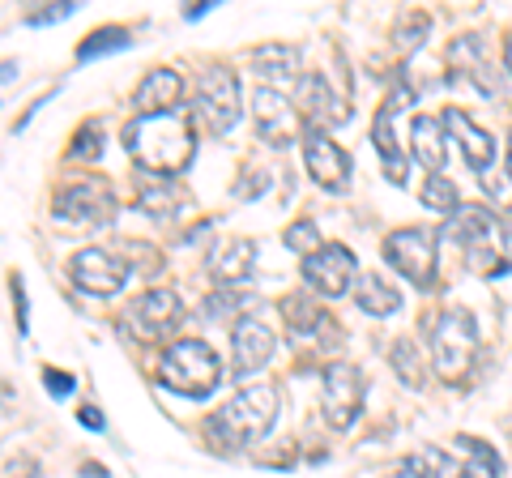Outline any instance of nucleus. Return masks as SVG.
Segmentation results:
<instances>
[{
	"label": "nucleus",
	"instance_id": "aec40b11",
	"mask_svg": "<svg viewBox=\"0 0 512 478\" xmlns=\"http://www.w3.org/2000/svg\"><path fill=\"white\" fill-rule=\"evenodd\" d=\"M453 60H457L461 73H466L483 94H500V90H504V77H495V73H491V65H487V47H483V39H478V35L457 39V43H453Z\"/></svg>",
	"mask_w": 512,
	"mask_h": 478
},
{
	"label": "nucleus",
	"instance_id": "a878e982",
	"mask_svg": "<svg viewBox=\"0 0 512 478\" xmlns=\"http://www.w3.org/2000/svg\"><path fill=\"white\" fill-rule=\"evenodd\" d=\"M282 321L291 333H320L325 329V308L316 304L312 295H303V291H291V295H282Z\"/></svg>",
	"mask_w": 512,
	"mask_h": 478
},
{
	"label": "nucleus",
	"instance_id": "a211bd4d",
	"mask_svg": "<svg viewBox=\"0 0 512 478\" xmlns=\"http://www.w3.org/2000/svg\"><path fill=\"white\" fill-rule=\"evenodd\" d=\"M180 99H184V77L175 69H150L133 90L137 116H163V111H175Z\"/></svg>",
	"mask_w": 512,
	"mask_h": 478
},
{
	"label": "nucleus",
	"instance_id": "39448f33",
	"mask_svg": "<svg viewBox=\"0 0 512 478\" xmlns=\"http://www.w3.org/2000/svg\"><path fill=\"white\" fill-rule=\"evenodd\" d=\"M239 77L231 69H205L192 90V120L205 133H231L239 120Z\"/></svg>",
	"mask_w": 512,
	"mask_h": 478
},
{
	"label": "nucleus",
	"instance_id": "9d476101",
	"mask_svg": "<svg viewBox=\"0 0 512 478\" xmlns=\"http://www.w3.org/2000/svg\"><path fill=\"white\" fill-rule=\"evenodd\" d=\"M128 261L116 257V252H107V248H82V252H73L69 257V278L77 291H86V295H120V286L128 282Z\"/></svg>",
	"mask_w": 512,
	"mask_h": 478
},
{
	"label": "nucleus",
	"instance_id": "f8f14e48",
	"mask_svg": "<svg viewBox=\"0 0 512 478\" xmlns=\"http://www.w3.org/2000/svg\"><path fill=\"white\" fill-rule=\"evenodd\" d=\"M248 107H252L256 133H261V141H269V146H291L299 137V107L291 103V94H282L274 86H256Z\"/></svg>",
	"mask_w": 512,
	"mask_h": 478
},
{
	"label": "nucleus",
	"instance_id": "dca6fc26",
	"mask_svg": "<svg viewBox=\"0 0 512 478\" xmlns=\"http://www.w3.org/2000/svg\"><path fill=\"white\" fill-rule=\"evenodd\" d=\"M444 133L457 141L461 158H466V163H470L478 175L491 171V163H495V137H491L487 129H478V124H474L461 107H448V111H444Z\"/></svg>",
	"mask_w": 512,
	"mask_h": 478
},
{
	"label": "nucleus",
	"instance_id": "2eb2a0df",
	"mask_svg": "<svg viewBox=\"0 0 512 478\" xmlns=\"http://www.w3.org/2000/svg\"><path fill=\"white\" fill-rule=\"evenodd\" d=\"M295 107L299 116H308V129H329V124H342L350 111L342 99H333V90L325 82V73H303L295 82Z\"/></svg>",
	"mask_w": 512,
	"mask_h": 478
},
{
	"label": "nucleus",
	"instance_id": "393cba45",
	"mask_svg": "<svg viewBox=\"0 0 512 478\" xmlns=\"http://www.w3.org/2000/svg\"><path fill=\"white\" fill-rule=\"evenodd\" d=\"M397 478H461V466L444 449H414L397 461Z\"/></svg>",
	"mask_w": 512,
	"mask_h": 478
},
{
	"label": "nucleus",
	"instance_id": "20e7f679",
	"mask_svg": "<svg viewBox=\"0 0 512 478\" xmlns=\"http://www.w3.org/2000/svg\"><path fill=\"white\" fill-rule=\"evenodd\" d=\"M478 355V325L466 308H448L431 325V368L444 385H461Z\"/></svg>",
	"mask_w": 512,
	"mask_h": 478
},
{
	"label": "nucleus",
	"instance_id": "37998d69",
	"mask_svg": "<svg viewBox=\"0 0 512 478\" xmlns=\"http://www.w3.org/2000/svg\"><path fill=\"white\" fill-rule=\"evenodd\" d=\"M82 478H107V470L99 466V461H82Z\"/></svg>",
	"mask_w": 512,
	"mask_h": 478
},
{
	"label": "nucleus",
	"instance_id": "c03bdc74",
	"mask_svg": "<svg viewBox=\"0 0 512 478\" xmlns=\"http://www.w3.org/2000/svg\"><path fill=\"white\" fill-rule=\"evenodd\" d=\"M504 69H508V73H512V39H508V43H504Z\"/></svg>",
	"mask_w": 512,
	"mask_h": 478
},
{
	"label": "nucleus",
	"instance_id": "5701e85b",
	"mask_svg": "<svg viewBox=\"0 0 512 478\" xmlns=\"http://www.w3.org/2000/svg\"><path fill=\"white\" fill-rule=\"evenodd\" d=\"M372 141H376V154H380V163H384V180L402 188L406 184V154H402V146H397V133H393V116H389V111H380V116H376Z\"/></svg>",
	"mask_w": 512,
	"mask_h": 478
},
{
	"label": "nucleus",
	"instance_id": "4468645a",
	"mask_svg": "<svg viewBox=\"0 0 512 478\" xmlns=\"http://www.w3.org/2000/svg\"><path fill=\"white\" fill-rule=\"evenodd\" d=\"M274 350H278L274 329L265 321H256V316H239L235 329H231V372L235 376L261 372L265 363L274 359Z\"/></svg>",
	"mask_w": 512,
	"mask_h": 478
},
{
	"label": "nucleus",
	"instance_id": "0eeeda50",
	"mask_svg": "<svg viewBox=\"0 0 512 478\" xmlns=\"http://www.w3.org/2000/svg\"><path fill=\"white\" fill-rule=\"evenodd\" d=\"M436 235L440 231L427 227H397L384 239V261L414 286H431L436 282Z\"/></svg>",
	"mask_w": 512,
	"mask_h": 478
},
{
	"label": "nucleus",
	"instance_id": "f3484780",
	"mask_svg": "<svg viewBox=\"0 0 512 478\" xmlns=\"http://www.w3.org/2000/svg\"><path fill=\"white\" fill-rule=\"evenodd\" d=\"M256 269V244L252 239H227V244H214L210 252V278L222 286V291H235L244 286Z\"/></svg>",
	"mask_w": 512,
	"mask_h": 478
},
{
	"label": "nucleus",
	"instance_id": "c85d7f7f",
	"mask_svg": "<svg viewBox=\"0 0 512 478\" xmlns=\"http://www.w3.org/2000/svg\"><path fill=\"white\" fill-rule=\"evenodd\" d=\"M133 43V35H128L124 26H99L94 35H86L82 43H77V60H99V56H111V52H124V47Z\"/></svg>",
	"mask_w": 512,
	"mask_h": 478
},
{
	"label": "nucleus",
	"instance_id": "a19ab883",
	"mask_svg": "<svg viewBox=\"0 0 512 478\" xmlns=\"http://www.w3.org/2000/svg\"><path fill=\"white\" fill-rule=\"evenodd\" d=\"M214 9V0H201V5H192V9H184V22H197V18H205V13Z\"/></svg>",
	"mask_w": 512,
	"mask_h": 478
},
{
	"label": "nucleus",
	"instance_id": "c756f323",
	"mask_svg": "<svg viewBox=\"0 0 512 478\" xmlns=\"http://www.w3.org/2000/svg\"><path fill=\"white\" fill-rule=\"evenodd\" d=\"M423 205L427 210H436L444 218H453L461 210V193H457V184L448 180V175H427V184H423Z\"/></svg>",
	"mask_w": 512,
	"mask_h": 478
},
{
	"label": "nucleus",
	"instance_id": "9b49d317",
	"mask_svg": "<svg viewBox=\"0 0 512 478\" xmlns=\"http://www.w3.org/2000/svg\"><path fill=\"white\" fill-rule=\"evenodd\" d=\"M299 269H303V282H308L316 295H325V299H342L350 286H355V278H363L359 274V257L346 244H325L316 257H308Z\"/></svg>",
	"mask_w": 512,
	"mask_h": 478
},
{
	"label": "nucleus",
	"instance_id": "b1692460",
	"mask_svg": "<svg viewBox=\"0 0 512 478\" xmlns=\"http://www.w3.org/2000/svg\"><path fill=\"white\" fill-rule=\"evenodd\" d=\"M355 299H359V312H367V316H397L402 312V291H397L393 282H384L380 274H363Z\"/></svg>",
	"mask_w": 512,
	"mask_h": 478
},
{
	"label": "nucleus",
	"instance_id": "f257e3e1",
	"mask_svg": "<svg viewBox=\"0 0 512 478\" xmlns=\"http://www.w3.org/2000/svg\"><path fill=\"white\" fill-rule=\"evenodd\" d=\"M124 150L133 154L137 171L146 175H167L175 180L180 171H188L197 141H192V124L180 111H163V116H133L124 124Z\"/></svg>",
	"mask_w": 512,
	"mask_h": 478
},
{
	"label": "nucleus",
	"instance_id": "7c9ffc66",
	"mask_svg": "<svg viewBox=\"0 0 512 478\" xmlns=\"http://www.w3.org/2000/svg\"><path fill=\"white\" fill-rule=\"evenodd\" d=\"M282 244H286V252H295L299 261H308V257H316V252L325 248V239H320V231H316L312 218H299V222H291V227H286Z\"/></svg>",
	"mask_w": 512,
	"mask_h": 478
},
{
	"label": "nucleus",
	"instance_id": "6ab92c4d",
	"mask_svg": "<svg viewBox=\"0 0 512 478\" xmlns=\"http://www.w3.org/2000/svg\"><path fill=\"white\" fill-rule=\"evenodd\" d=\"M137 210L150 214V218H171L184 210V188L167 180V175H146L141 171L137 180Z\"/></svg>",
	"mask_w": 512,
	"mask_h": 478
},
{
	"label": "nucleus",
	"instance_id": "c9c22d12",
	"mask_svg": "<svg viewBox=\"0 0 512 478\" xmlns=\"http://www.w3.org/2000/svg\"><path fill=\"white\" fill-rule=\"evenodd\" d=\"M265 188H269V175L256 167V171H244V180L235 184V197H244V201H252V197H265Z\"/></svg>",
	"mask_w": 512,
	"mask_h": 478
},
{
	"label": "nucleus",
	"instance_id": "ddd939ff",
	"mask_svg": "<svg viewBox=\"0 0 512 478\" xmlns=\"http://www.w3.org/2000/svg\"><path fill=\"white\" fill-rule=\"evenodd\" d=\"M303 167L329 193H342L350 184V154L325 129H303Z\"/></svg>",
	"mask_w": 512,
	"mask_h": 478
},
{
	"label": "nucleus",
	"instance_id": "79ce46f5",
	"mask_svg": "<svg viewBox=\"0 0 512 478\" xmlns=\"http://www.w3.org/2000/svg\"><path fill=\"white\" fill-rule=\"evenodd\" d=\"M18 77V60H0V82H13Z\"/></svg>",
	"mask_w": 512,
	"mask_h": 478
},
{
	"label": "nucleus",
	"instance_id": "2f4dec72",
	"mask_svg": "<svg viewBox=\"0 0 512 478\" xmlns=\"http://www.w3.org/2000/svg\"><path fill=\"white\" fill-rule=\"evenodd\" d=\"M103 154V129L99 120H86L82 129L73 133V146H69V163H94Z\"/></svg>",
	"mask_w": 512,
	"mask_h": 478
},
{
	"label": "nucleus",
	"instance_id": "bb28decb",
	"mask_svg": "<svg viewBox=\"0 0 512 478\" xmlns=\"http://www.w3.org/2000/svg\"><path fill=\"white\" fill-rule=\"evenodd\" d=\"M457 449H466V466H461V478H500L504 470V461L500 453L491 449L487 440H478V436H457Z\"/></svg>",
	"mask_w": 512,
	"mask_h": 478
},
{
	"label": "nucleus",
	"instance_id": "ea45409f",
	"mask_svg": "<svg viewBox=\"0 0 512 478\" xmlns=\"http://www.w3.org/2000/svg\"><path fill=\"white\" fill-rule=\"evenodd\" d=\"M414 103V90L410 86H397L393 94H389V99H384V107L380 111H389V116H397V111H406Z\"/></svg>",
	"mask_w": 512,
	"mask_h": 478
},
{
	"label": "nucleus",
	"instance_id": "423d86ee",
	"mask_svg": "<svg viewBox=\"0 0 512 478\" xmlns=\"http://www.w3.org/2000/svg\"><path fill=\"white\" fill-rule=\"evenodd\" d=\"M180 321H184V299L171 286H150L137 299H128L124 308V329L137 342H163L171 329H180Z\"/></svg>",
	"mask_w": 512,
	"mask_h": 478
},
{
	"label": "nucleus",
	"instance_id": "473e14b6",
	"mask_svg": "<svg viewBox=\"0 0 512 478\" xmlns=\"http://www.w3.org/2000/svg\"><path fill=\"white\" fill-rule=\"evenodd\" d=\"M77 13V0H60V5H43V9H30L26 13V26H52V22H64Z\"/></svg>",
	"mask_w": 512,
	"mask_h": 478
},
{
	"label": "nucleus",
	"instance_id": "6e6552de",
	"mask_svg": "<svg viewBox=\"0 0 512 478\" xmlns=\"http://www.w3.org/2000/svg\"><path fill=\"white\" fill-rule=\"evenodd\" d=\"M52 214L64 222H86V227H99L116 214V188H111L103 175H86V180H73L56 188L52 197Z\"/></svg>",
	"mask_w": 512,
	"mask_h": 478
},
{
	"label": "nucleus",
	"instance_id": "f704fd0d",
	"mask_svg": "<svg viewBox=\"0 0 512 478\" xmlns=\"http://www.w3.org/2000/svg\"><path fill=\"white\" fill-rule=\"evenodd\" d=\"M43 389L52 393V397H73V389H77V380L64 372V368H52V363H47L43 368Z\"/></svg>",
	"mask_w": 512,
	"mask_h": 478
},
{
	"label": "nucleus",
	"instance_id": "e433bc0d",
	"mask_svg": "<svg viewBox=\"0 0 512 478\" xmlns=\"http://www.w3.org/2000/svg\"><path fill=\"white\" fill-rule=\"evenodd\" d=\"M235 308H244V299H239L235 291H214L210 299H205V316H231Z\"/></svg>",
	"mask_w": 512,
	"mask_h": 478
},
{
	"label": "nucleus",
	"instance_id": "72a5a7b5",
	"mask_svg": "<svg viewBox=\"0 0 512 478\" xmlns=\"http://www.w3.org/2000/svg\"><path fill=\"white\" fill-rule=\"evenodd\" d=\"M483 188L495 197V205H500V210H512V175H508V171H487V175H483Z\"/></svg>",
	"mask_w": 512,
	"mask_h": 478
},
{
	"label": "nucleus",
	"instance_id": "f03ea898",
	"mask_svg": "<svg viewBox=\"0 0 512 478\" xmlns=\"http://www.w3.org/2000/svg\"><path fill=\"white\" fill-rule=\"evenodd\" d=\"M274 423H278V385H248L231 402H222L218 414L205 419V436H210L218 453H231L265 440Z\"/></svg>",
	"mask_w": 512,
	"mask_h": 478
},
{
	"label": "nucleus",
	"instance_id": "58836bf2",
	"mask_svg": "<svg viewBox=\"0 0 512 478\" xmlns=\"http://www.w3.org/2000/svg\"><path fill=\"white\" fill-rule=\"evenodd\" d=\"M77 423L82 427H90V432H107V419H103V410L99 406H77Z\"/></svg>",
	"mask_w": 512,
	"mask_h": 478
},
{
	"label": "nucleus",
	"instance_id": "412c9836",
	"mask_svg": "<svg viewBox=\"0 0 512 478\" xmlns=\"http://www.w3.org/2000/svg\"><path fill=\"white\" fill-rule=\"evenodd\" d=\"M448 133H444V120H436V116H419L414 120V129H410V150H414V158L431 171V175H440V167H444V158H448Z\"/></svg>",
	"mask_w": 512,
	"mask_h": 478
},
{
	"label": "nucleus",
	"instance_id": "7ed1b4c3",
	"mask_svg": "<svg viewBox=\"0 0 512 478\" xmlns=\"http://www.w3.org/2000/svg\"><path fill=\"white\" fill-rule=\"evenodd\" d=\"M158 385L180 397H210L222 385V359L205 338H180L158 355Z\"/></svg>",
	"mask_w": 512,
	"mask_h": 478
},
{
	"label": "nucleus",
	"instance_id": "cd10ccee",
	"mask_svg": "<svg viewBox=\"0 0 512 478\" xmlns=\"http://www.w3.org/2000/svg\"><path fill=\"white\" fill-rule=\"evenodd\" d=\"M389 363H393V372H397V380H402L406 389H423V380H427V359L419 355V346H414L410 338L393 342Z\"/></svg>",
	"mask_w": 512,
	"mask_h": 478
},
{
	"label": "nucleus",
	"instance_id": "a18cd8bd",
	"mask_svg": "<svg viewBox=\"0 0 512 478\" xmlns=\"http://www.w3.org/2000/svg\"><path fill=\"white\" fill-rule=\"evenodd\" d=\"M504 171L512 175V133H508V163H504Z\"/></svg>",
	"mask_w": 512,
	"mask_h": 478
},
{
	"label": "nucleus",
	"instance_id": "1a4fd4ad",
	"mask_svg": "<svg viewBox=\"0 0 512 478\" xmlns=\"http://www.w3.org/2000/svg\"><path fill=\"white\" fill-rule=\"evenodd\" d=\"M363 393H367V380L355 363H329L325 368V389H320V410H325V423L346 432L355 427L359 410H363Z\"/></svg>",
	"mask_w": 512,
	"mask_h": 478
},
{
	"label": "nucleus",
	"instance_id": "4be33fe9",
	"mask_svg": "<svg viewBox=\"0 0 512 478\" xmlns=\"http://www.w3.org/2000/svg\"><path fill=\"white\" fill-rule=\"evenodd\" d=\"M256 60V73L265 77V86H282V82H299L295 69H299V47L291 43H265V47H256L252 52Z\"/></svg>",
	"mask_w": 512,
	"mask_h": 478
},
{
	"label": "nucleus",
	"instance_id": "4c0bfd02",
	"mask_svg": "<svg viewBox=\"0 0 512 478\" xmlns=\"http://www.w3.org/2000/svg\"><path fill=\"white\" fill-rule=\"evenodd\" d=\"M9 291H13V308H18V333L30 329V316H26V286L22 274H9Z\"/></svg>",
	"mask_w": 512,
	"mask_h": 478
}]
</instances>
